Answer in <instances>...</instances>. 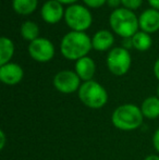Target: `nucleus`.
<instances>
[{
  "label": "nucleus",
  "instance_id": "obj_29",
  "mask_svg": "<svg viewBox=\"0 0 159 160\" xmlns=\"http://www.w3.org/2000/svg\"><path fill=\"white\" fill-rule=\"evenodd\" d=\"M157 97L159 98V86H158V88H157Z\"/></svg>",
  "mask_w": 159,
  "mask_h": 160
},
{
  "label": "nucleus",
  "instance_id": "obj_8",
  "mask_svg": "<svg viewBox=\"0 0 159 160\" xmlns=\"http://www.w3.org/2000/svg\"><path fill=\"white\" fill-rule=\"evenodd\" d=\"M28 52L34 60L38 62L50 61L55 56V47L49 39L38 37L28 45Z\"/></svg>",
  "mask_w": 159,
  "mask_h": 160
},
{
  "label": "nucleus",
  "instance_id": "obj_24",
  "mask_svg": "<svg viewBox=\"0 0 159 160\" xmlns=\"http://www.w3.org/2000/svg\"><path fill=\"white\" fill-rule=\"evenodd\" d=\"M4 145H6V134H4L3 131L0 132V148L3 149Z\"/></svg>",
  "mask_w": 159,
  "mask_h": 160
},
{
  "label": "nucleus",
  "instance_id": "obj_11",
  "mask_svg": "<svg viewBox=\"0 0 159 160\" xmlns=\"http://www.w3.org/2000/svg\"><path fill=\"white\" fill-rule=\"evenodd\" d=\"M140 28L143 32L154 33L159 30V11L156 9H147L143 11L138 18Z\"/></svg>",
  "mask_w": 159,
  "mask_h": 160
},
{
  "label": "nucleus",
  "instance_id": "obj_15",
  "mask_svg": "<svg viewBox=\"0 0 159 160\" xmlns=\"http://www.w3.org/2000/svg\"><path fill=\"white\" fill-rule=\"evenodd\" d=\"M14 53V45L8 37L0 38V65L9 63Z\"/></svg>",
  "mask_w": 159,
  "mask_h": 160
},
{
  "label": "nucleus",
  "instance_id": "obj_9",
  "mask_svg": "<svg viewBox=\"0 0 159 160\" xmlns=\"http://www.w3.org/2000/svg\"><path fill=\"white\" fill-rule=\"evenodd\" d=\"M40 15L42 20L46 21L47 23H57L64 15L62 3H60L58 0H48L42 4L40 9Z\"/></svg>",
  "mask_w": 159,
  "mask_h": 160
},
{
  "label": "nucleus",
  "instance_id": "obj_17",
  "mask_svg": "<svg viewBox=\"0 0 159 160\" xmlns=\"http://www.w3.org/2000/svg\"><path fill=\"white\" fill-rule=\"evenodd\" d=\"M132 40H133V47L136 50L140 51H146L148 48H151L152 42H153L149 34L146 32H143V31L136 33L132 37Z\"/></svg>",
  "mask_w": 159,
  "mask_h": 160
},
{
  "label": "nucleus",
  "instance_id": "obj_7",
  "mask_svg": "<svg viewBox=\"0 0 159 160\" xmlns=\"http://www.w3.org/2000/svg\"><path fill=\"white\" fill-rule=\"evenodd\" d=\"M53 85L56 89L62 94H72L80 89L81 78L77 72L70 70H63L58 72L53 78Z\"/></svg>",
  "mask_w": 159,
  "mask_h": 160
},
{
  "label": "nucleus",
  "instance_id": "obj_18",
  "mask_svg": "<svg viewBox=\"0 0 159 160\" xmlns=\"http://www.w3.org/2000/svg\"><path fill=\"white\" fill-rule=\"evenodd\" d=\"M39 28L35 22L33 21H25L21 25V35L25 40L33 42L36 38H38Z\"/></svg>",
  "mask_w": 159,
  "mask_h": 160
},
{
  "label": "nucleus",
  "instance_id": "obj_28",
  "mask_svg": "<svg viewBox=\"0 0 159 160\" xmlns=\"http://www.w3.org/2000/svg\"><path fill=\"white\" fill-rule=\"evenodd\" d=\"M58 1H59L60 3H73V2H75L77 0H58Z\"/></svg>",
  "mask_w": 159,
  "mask_h": 160
},
{
  "label": "nucleus",
  "instance_id": "obj_3",
  "mask_svg": "<svg viewBox=\"0 0 159 160\" xmlns=\"http://www.w3.org/2000/svg\"><path fill=\"white\" fill-rule=\"evenodd\" d=\"M109 24L113 32L123 38L133 37L140 28L138 18L135 13L125 8L115 9L109 17Z\"/></svg>",
  "mask_w": 159,
  "mask_h": 160
},
{
  "label": "nucleus",
  "instance_id": "obj_5",
  "mask_svg": "<svg viewBox=\"0 0 159 160\" xmlns=\"http://www.w3.org/2000/svg\"><path fill=\"white\" fill-rule=\"evenodd\" d=\"M64 20L73 31L84 32L91 26L93 18L87 8L81 4H71L64 11Z\"/></svg>",
  "mask_w": 159,
  "mask_h": 160
},
{
  "label": "nucleus",
  "instance_id": "obj_6",
  "mask_svg": "<svg viewBox=\"0 0 159 160\" xmlns=\"http://www.w3.org/2000/svg\"><path fill=\"white\" fill-rule=\"evenodd\" d=\"M107 67L115 75H124L131 67V55L123 47H115L107 56Z\"/></svg>",
  "mask_w": 159,
  "mask_h": 160
},
{
  "label": "nucleus",
  "instance_id": "obj_4",
  "mask_svg": "<svg viewBox=\"0 0 159 160\" xmlns=\"http://www.w3.org/2000/svg\"><path fill=\"white\" fill-rule=\"evenodd\" d=\"M79 98L86 107L91 109H100L108 101V94L99 83L92 80L81 85Z\"/></svg>",
  "mask_w": 159,
  "mask_h": 160
},
{
  "label": "nucleus",
  "instance_id": "obj_26",
  "mask_svg": "<svg viewBox=\"0 0 159 160\" xmlns=\"http://www.w3.org/2000/svg\"><path fill=\"white\" fill-rule=\"evenodd\" d=\"M148 2L154 9L159 11V0H148Z\"/></svg>",
  "mask_w": 159,
  "mask_h": 160
},
{
  "label": "nucleus",
  "instance_id": "obj_16",
  "mask_svg": "<svg viewBox=\"0 0 159 160\" xmlns=\"http://www.w3.org/2000/svg\"><path fill=\"white\" fill-rule=\"evenodd\" d=\"M38 0H12V7L19 14L27 15L34 12L37 8Z\"/></svg>",
  "mask_w": 159,
  "mask_h": 160
},
{
  "label": "nucleus",
  "instance_id": "obj_21",
  "mask_svg": "<svg viewBox=\"0 0 159 160\" xmlns=\"http://www.w3.org/2000/svg\"><path fill=\"white\" fill-rule=\"evenodd\" d=\"M153 145L155 147V149L159 152V128L155 131L153 136Z\"/></svg>",
  "mask_w": 159,
  "mask_h": 160
},
{
  "label": "nucleus",
  "instance_id": "obj_23",
  "mask_svg": "<svg viewBox=\"0 0 159 160\" xmlns=\"http://www.w3.org/2000/svg\"><path fill=\"white\" fill-rule=\"evenodd\" d=\"M107 3H108L109 7H111V8L118 9V7H119L120 3H122V2H121V0H107Z\"/></svg>",
  "mask_w": 159,
  "mask_h": 160
},
{
  "label": "nucleus",
  "instance_id": "obj_20",
  "mask_svg": "<svg viewBox=\"0 0 159 160\" xmlns=\"http://www.w3.org/2000/svg\"><path fill=\"white\" fill-rule=\"evenodd\" d=\"M83 1L91 8H99L105 2H107V0H83Z\"/></svg>",
  "mask_w": 159,
  "mask_h": 160
},
{
  "label": "nucleus",
  "instance_id": "obj_10",
  "mask_svg": "<svg viewBox=\"0 0 159 160\" xmlns=\"http://www.w3.org/2000/svg\"><path fill=\"white\" fill-rule=\"evenodd\" d=\"M23 69L17 63L3 64L0 67V80L7 85H15L23 78Z\"/></svg>",
  "mask_w": 159,
  "mask_h": 160
},
{
  "label": "nucleus",
  "instance_id": "obj_12",
  "mask_svg": "<svg viewBox=\"0 0 159 160\" xmlns=\"http://www.w3.org/2000/svg\"><path fill=\"white\" fill-rule=\"evenodd\" d=\"M75 72L84 82L92 81L96 72V64L89 57H83L75 62Z\"/></svg>",
  "mask_w": 159,
  "mask_h": 160
},
{
  "label": "nucleus",
  "instance_id": "obj_25",
  "mask_svg": "<svg viewBox=\"0 0 159 160\" xmlns=\"http://www.w3.org/2000/svg\"><path fill=\"white\" fill-rule=\"evenodd\" d=\"M154 74H155V76L159 81V58L156 60L155 64H154Z\"/></svg>",
  "mask_w": 159,
  "mask_h": 160
},
{
  "label": "nucleus",
  "instance_id": "obj_19",
  "mask_svg": "<svg viewBox=\"0 0 159 160\" xmlns=\"http://www.w3.org/2000/svg\"><path fill=\"white\" fill-rule=\"evenodd\" d=\"M122 4L124 6L125 9H129V10H135L138 7L142 4L143 0H121Z\"/></svg>",
  "mask_w": 159,
  "mask_h": 160
},
{
  "label": "nucleus",
  "instance_id": "obj_27",
  "mask_svg": "<svg viewBox=\"0 0 159 160\" xmlns=\"http://www.w3.org/2000/svg\"><path fill=\"white\" fill-rule=\"evenodd\" d=\"M144 160H159V156H157V155H149Z\"/></svg>",
  "mask_w": 159,
  "mask_h": 160
},
{
  "label": "nucleus",
  "instance_id": "obj_13",
  "mask_svg": "<svg viewBox=\"0 0 159 160\" xmlns=\"http://www.w3.org/2000/svg\"><path fill=\"white\" fill-rule=\"evenodd\" d=\"M113 42H115V37H113L112 33L107 30L98 31L92 38L93 48L98 51H105L109 49L113 45Z\"/></svg>",
  "mask_w": 159,
  "mask_h": 160
},
{
  "label": "nucleus",
  "instance_id": "obj_22",
  "mask_svg": "<svg viewBox=\"0 0 159 160\" xmlns=\"http://www.w3.org/2000/svg\"><path fill=\"white\" fill-rule=\"evenodd\" d=\"M122 47L127 50H129L130 48L133 47V40H132V37H125L123 38L122 42Z\"/></svg>",
  "mask_w": 159,
  "mask_h": 160
},
{
  "label": "nucleus",
  "instance_id": "obj_2",
  "mask_svg": "<svg viewBox=\"0 0 159 160\" xmlns=\"http://www.w3.org/2000/svg\"><path fill=\"white\" fill-rule=\"evenodd\" d=\"M144 116L140 107L133 103H124L117 107L111 116V122L121 131H133L142 125Z\"/></svg>",
  "mask_w": 159,
  "mask_h": 160
},
{
  "label": "nucleus",
  "instance_id": "obj_14",
  "mask_svg": "<svg viewBox=\"0 0 159 160\" xmlns=\"http://www.w3.org/2000/svg\"><path fill=\"white\" fill-rule=\"evenodd\" d=\"M141 110L144 118L151 119V120L157 119L159 117V98L157 96L147 97L142 102Z\"/></svg>",
  "mask_w": 159,
  "mask_h": 160
},
{
  "label": "nucleus",
  "instance_id": "obj_1",
  "mask_svg": "<svg viewBox=\"0 0 159 160\" xmlns=\"http://www.w3.org/2000/svg\"><path fill=\"white\" fill-rule=\"evenodd\" d=\"M93 48L92 39L84 32H72L66 34L60 44L61 52L69 60H79L86 57L87 53Z\"/></svg>",
  "mask_w": 159,
  "mask_h": 160
}]
</instances>
